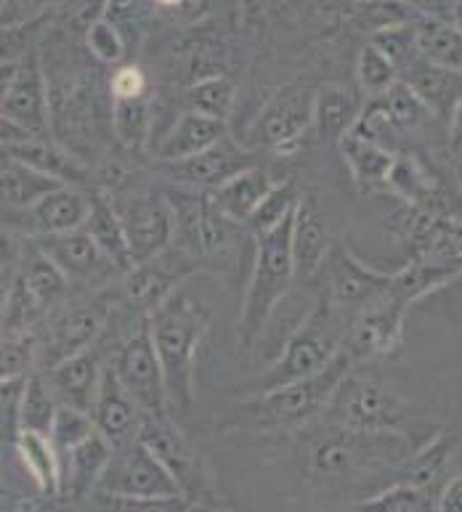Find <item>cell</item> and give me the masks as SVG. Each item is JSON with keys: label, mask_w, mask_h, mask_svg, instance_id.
Returning <instances> with one entry per match:
<instances>
[{"label": "cell", "mask_w": 462, "mask_h": 512, "mask_svg": "<svg viewBox=\"0 0 462 512\" xmlns=\"http://www.w3.org/2000/svg\"><path fill=\"white\" fill-rule=\"evenodd\" d=\"M417 446L401 433H367L330 425L303 438V465L319 481H383L399 478Z\"/></svg>", "instance_id": "obj_1"}, {"label": "cell", "mask_w": 462, "mask_h": 512, "mask_svg": "<svg viewBox=\"0 0 462 512\" xmlns=\"http://www.w3.org/2000/svg\"><path fill=\"white\" fill-rule=\"evenodd\" d=\"M348 353L340 351L335 359L311 377L263 393H247L224 420L221 430H239V433H285V430L306 428L324 414L332 393L340 380L354 369Z\"/></svg>", "instance_id": "obj_2"}, {"label": "cell", "mask_w": 462, "mask_h": 512, "mask_svg": "<svg viewBox=\"0 0 462 512\" xmlns=\"http://www.w3.org/2000/svg\"><path fill=\"white\" fill-rule=\"evenodd\" d=\"M147 324L165 369L170 404L189 412L194 401V364L208 335L210 311L178 290L147 316Z\"/></svg>", "instance_id": "obj_3"}, {"label": "cell", "mask_w": 462, "mask_h": 512, "mask_svg": "<svg viewBox=\"0 0 462 512\" xmlns=\"http://www.w3.org/2000/svg\"><path fill=\"white\" fill-rule=\"evenodd\" d=\"M322 417L338 428L401 433L415 446H423L417 433L428 422V417L415 404H409L401 393H396L391 385H385L378 377L354 372V369L340 380Z\"/></svg>", "instance_id": "obj_4"}, {"label": "cell", "mask_w": 462, "mask_h": 512, "mask_svg": "<svg viewBox=\"0 0 462 512\" xmlns=\"http://www.w3.org/2000/svg\"><path fill=\"white\" fill-rule=\"evenodd\" d=\"M293 221L295 215H290L274 229L253 234L255 263L250 282H247L245 300H242V311H239V343L245 348H250L261 337L277 303L295 282L293 247H290Z\"/></svg>", "instance_id": "obj_5"}, {"label": "cell", "mask_w": 462, "mask_h": 512, "mask_svg": "<svg viewBox=\"0 0 462 512\" xmlns=\"http://www.w3.org/2000/svg\"><path fill=\"white\" fill-rule=\"evenodd\" d=\"M348 324L351 319L346 316V311H340L335 303H330L327 295H322L316 300L314 311H308L301 327L290 335L279 359L274 361V367L255 380L250 393H263V390L279 388V385L295 383V380L322 372L343 348Z\"/></svg>", "instance_id": "obj_6"}, {"label": "cell", "mask_w": 462, "mask_h": 512, "mask_svg": "<svg viewBox=\"0 0 462 512\" xmlns=\"http://www.w3.org/2000/svg\"><path fill=\"white\" fill-rule=\"evenodd\" d=\"M314 88L285 85L271 96L247 128L245 146L255 152L290 154L314 128Z\"/></svg>", "instance_id": "obj_7"}, {"label": "cell", "mask_w": 462, "mask_h": 512, "mask_svg": "<svg viewBox=\"0 0 462 512\" xmlns=\"http://www.w3.org/2000/svg\"><path fill=\"white\" fill-rule=\"evenodd\" d=\"M168 199L173 207V245L200 258L218 260V253L229 245L239 223L221 213L210 192L176 184Z\"/></svg>", "instance_id": "obj_8"}, {"label": "cell", "mask_w": 462, "mask_h": 512, "mask_svg": "<svg viewBox=\"0 0 462 512\" xmlns=\"http://www.w3.org/2000/svg\"><path fill=\"white\" fill-rule=\"evenodd\" d=\"M205 271L216 274V260L200 258V255L189 253V250L170 245L160 255L136 263L123 276L125 298L141 316H149L173 292H178V284H184L186 279H192L197 274H205Z\"/></svg>", "instance_id": "obj_9"}, {"label": "cell", "mask_w": 462, "mask_h": 512, "mask_svg": "<svg viewBox=\"0 0 462 512\" xmlns=\"http://www.w3.org/2000/svg\"><path fill=\"white\" fill-rule=\"evenodd\" d=\"M157 497H184V491L176 478L168 473V467L154 457L144 441L115 451L107 473L96 489L99 499H157Z\"/></svg>", "instance_id": "obj_10"}, {"label": "cell", "mask_w": 462, "mask_h": 512, "mask_svg": "<svg viewBox=\"0 0 462 512\" xmlns=\"http://www.w3.org/2000/svg\"><path fill=\"white\" fill-rule=\"evenodd\" d=\"M120 199H112L123 218L128 245L136 263L149 260L173 245V207L165 192L152 186L120 189Z\"/></svg>", "instance_id": "obj_11"}, {"label": "cell", "mask_w": 462, "mask_h": 512, "mask_svg": "<svg viewBox=\"0 0 462 512\" xmlns=\"http://www.w3.org/2000/svg\"><path fill=\"white\" fill-rule=\"evenodd\" d=\"M112 369L120 377V383L131 390V396L147 414L168 412V383H165V369H162L160 353L154 348L152 332L144 321L136 332L125 337L120 348L112 356Z\"/></svg>", "instance_id": "obj_12"}, {"label": "cell", "mask_w": 462, "mask_h": 512, "mask_svg": "<svg viewBox=\"0 0 462 512\" xmlns=\"http://www.w3.org/2000/svg\"><path fill=\"white\" fill-rule=\"evenodd\" d=\"M141 441L152 449V454L168 467V473L176 478V483L194 505H205V494L210 491L205 462L192 446V441L181 433L170 414H147L144 428H141Z\"/></svg>", "instance_id": "obj_13"}, {"label": "cell", "mask_w": 462, "mask_h": 512, "mask_svg": "<svg viewBox=\"0 0 462 512\" xmlns=\"http://www.w3.org/2000/svg\"><path fill=\"white\" fill-rule=\"evenodd\" d=\"M91 213V192L85 186L64 184L24 210H3V226L14 237L38 239L83 229Z\"/></svg>", "instance_id": "obj_14"}, {"label": "cell", "mask_w": 462, "mask_h": 512, "mask_svg": "<svg viewBox=\"0 0 462 512\" xmlns=\"http://www.w3.org/2000/svg\"><path fill=\"white\" fill-rule=\"evenodd\" d=\"M407 311V306H401L399 300L383 292L372 303H367L362 311H356L351 324H348L340 351L348 353L354 364L388 359L399 351Z\"/></svg>", "instance_id": "obj_15"}, {"label": "cell", "mask_w": 462, "mask_h": 512, "mask_svg": "<svg viewBox=\"0 0 462 512\" xmlns=\"http://www.w3.org/2000/svg\"><path fill=\"white\" fill-rule=\"evenodd\" d=\"M0 115L16 128L27 130L30 136H54V107L48 96L43 64L35 51H27L19 62L14 80L3 88Z\"/></svg>", "instance_id": "obj_16"}, {"label": "cell", "mask_w": 462, "mask_h": 512, "mask_svg": "<svg viewBox=\"0 0 462 512\" xmlns=\"http://www.w3.org/2000/svg\"><path fill=\"white\" fill-rule=\"evenodd\" d=\"M109 321L107 303H72V306L56 308L54 319L48 321V327L40 335V359L38 369H51L59 361L70 359L75 353L88 351L93 340L101 335V329Z\"/></svg>", "instance_id": "obj_17"}, {"label": "cell", "mask_w": 462, "mask_h": 512, "mask_svg": "<svg viewBox=\"0 0 462 512\" xmlns=\"http://www.w3.org/2000/svg\"><path fill=\"white\" fill-rule=\"evenodd\" d=\"M261 165V152H255L250 146H239L229 136L221 138L216 146H210L205 152L184 157V160L160 162V173L178 186L186 189H200V192H213L229 178H234L242 170Z\"/></svg>", "instance_id": "obj_18"}, {"label": "cell", "mask_w": 462, "mask_h": 512, "mask_svg": "<svg viewBox=\"0 0 462 512\" xmlns=\"http://www.w3.org/2000/svg\"><path fill=\"white\" fill-rule=\"evenodd\" d=\"M396 234L407 247L409 260L462 268V218L425 213L407 205V213L396 221Z\"/></svg>", "instance_id": "obj_19"}, {"label": "cell", "mask_w": 462, "mask_h": 512, "mask_svg": "<svg viewBox=\"0 0 462 512\" xmlns=\"http://www.w3.org/2000/svg\"><path fill=\"white\" fill-rule=\"evenodd\" d=\"M322 268L327 298L346 314L348 311H354V314L362 311L367 303L383 295L388 282H391V274L367 266L343 242H332Z\"/></svg>", "instance_id": "obj_20"}, {"label": "cell", "mask_w": 462, "mask_h": 512, "mask_svg": "<svg viewBox=\"0 0 462 512\" xmlns=\"http://www.w3.org/2000/svg\"><path fill=\"white\" fill-rule=\"evenodd\" d=\"M388 192L409 207L425 210V213L436 215H460V197L447 186L444 176L433 168L431 162L417 154L401 152L396 154V165L388 178Z\"/></svg>", "instance_id": "obj_21"}, {"label": "cell", "mask_w": 462, "mask_h": 512, "mask_svg": "<svg viewBox=\"0 0 462 512\" xmlns=\"http://www.w3.org/2000/svg\"><path fill=\"white\" fill-rule=\"evenodd\" d=\"M433 123H441V120L425 107L423 99L404 80H399L388 91L370 96V99L364 101L362 117H359L354 130L378 141L380 130L412 133V130H425Z\"/></svg>", "instance_id": "obj_22"}, {"label": "cell", "mask_w": 462, "mask_h": 512, "mask_svg": "<svg viewBox=\"0 0 462 512\" xmlns=\"http://www.w3.org/2000/svg\"><path fill=\"white\" fill-rule=\"evenodd\" d=\"M35 242L62 266L64 274L70 276V282L83 284V287H104L112 279L123 276L112 266V260L101 253V247L93 242L85 226L77 231H67V234L38 237Z\"/></svg>", "instance_id": "obj_23"}, {"label": "cell", "mask_w": 462, "mask_h": 512, "mask_svg": "<svg viewBox=\"0 0 462 512\" xmlns=\"http://www.w3.org/2000/svg\"><path fill=\"white\" fill-rule=\"evenodd\" d=\"M144 417H147V412L131 396V390L120 383L112 364H107L99 401L93 406V420H96V428H99L101 436L115 446V451L125 449V446L139 441Z\"/></svg>", "instance_id": "obj_24"}, {"label": "cell", "mask_w": 462, "mask_h": 512, "mask_svg": "<svg viewBox=\"0 0 462 512\" xmlns=\"http://www.w3.org/2000/svg\"><path fill=\"white\" fill-rule=\"evenodd\" d=\"M16 279L22 282L24 292L30 295L40 314H51L62 306L72 284L62 266L35 239H27L22 245V255L16 263Z\"/></svg>", "instance_id": "obj_25"}, {"label": "cell", "mask_w": 462, "mask_h": 512, "mask_svg": "<svg viewBox=\"0 0 462 512\" xmlns=\"http://www.w3.org/2000/svg\"><path fill=\"white\" fill-rule=\"evenodd\" d=\"M104 369L107 364L88 348L70 359L59 361L56 367L43 369L48 385L54 388L56 398L67 406L83 409L93 414V406L99 401L101 383H104Z\"/></svg>", "instance_id": "obj_26"}, {"label": "cell", "mask_w": 462, "mask_h": 512, "mask_svg": "<svg viewBox=\"0 0 462 512\" xmlns=\"http://www.w3.org/2000/svg\"><path fill=\"white\" fill-rule=\"evenodd\" d=\"M3 154L19 162H27L32 168L48 173V176L59 178L62 184H91V173L85 168V162L77 154H72L67 146H62L59 141H51V138L30 136L22 138V141H11V144H3Z\"/></svg>", "instance_id": "obj_27"}, {"label": "cell", "mask_w": 462, "mask_h": 512, "mask_svg": "<svg viewBox=\"0 0 462 512\" xmlns=\"http://www.w3.org/2000/svg\"><path fill=\"white\" fill-rule=\"evenodd\" d=\"M401 80L423 99V104L447 123L455 115V109L462 101V72L460 69L439 67L428 59H417L412 67L401 75Z\"/></svg>", "instance_id": "obj_28"}, {"label": "cell", "mask_w": 462, "mask_h": 512, "mask_svg": "<svg viewBox=\"0 0 462 512\" xmlns=\"http://www.w3.org/2000/svg\"><path fill=\"white\" fill-rule=\"evenodd\" d=\"M290 247H293L295 279H311L322 271L332 242L314 197H303L295 210Z\"/></svg>", "instance_id": "obj_29"}, {"label": "cell", "mask_w": 462, "mask_h": 512, "mask_svg": "<svg viewBox=\"0 0 462 512\" xmlns=\"http://www.w3.org/2000/svg\"><path fill=\"white\" fill-rule=\"evenodd\" d=\"M221 138H226V123L216 120V117L200 115L186 109L178 115V120L168 128V133L162 136L154 154L160 162L184 160V157H194V154L205 152L210 146H216Z\"/></svg>", "instance_id": "obj_30"}, {"label": "cell", "mask_w": 462, "mask_h": 512, "mask_svg": "<svg viewBox=\"0 0 462 512\" xmlns=\"http://www.w3.org/2000/svg\"><path fill=\"white\" fill-rule=\"evenodd\" d=\"M115 457V446L101 436L99 430L85 438L83 444L62 459L64 494L72 499H83L99 489L101 478L107 473L109 462Z\"/></svg>", "instance_id": "obj_31"}, {"label": "cell", "mask_w": 462, "mask_h": 512, "mask_svg": "<svg viewBox=\"0 0 462 512\" xmlns=\"http://www.w3.org/2000/svg\"><path fill=\"white\" fill-rule=\"evenodd\" d=\"M338 149L343 160L348 162V170H351L359 189H364V192L388 189V178H391V170L396 165V152H391L388 146H383L375 138L356 133V130L340 138Z\"/></svg>", "instance_id": "obj_32"}, {"label": "cell", "mask_w": 462, "mask_h": 512, "mask_svg": "<svg viewBox=\"0 0 462 512\" xmlns=\"http://www.w3.org/2000/svg\"><path fill=\"white\" fill-rule=\"evenodd\" d=\"M282 178H277L266 165H253V168L242 170L234 178H229L226 184L213 189V199L221 207V213L231 218L234 223H250L253 213L258 210L266 194L279 184Z\"/></svg>", "instance_id": "obj_33"}, {"label": "cell", "mask_w": 462, "mask_h": 512, "mask_svg": "<svg viewBox=\"0 0 462 512\" xmlns=\"http://www.w3.org/2000/svg\"><path fill=\"white\" fill-rule=\"evenodd\" d=\"M362 93L343 85H322L314 96V133L322 141H335L351 133L362 117Z\"/></svg>", "instance_id": "obj_34"}, {"label": "cell", "mask_w": 462, "mask_h": 512, "mask_svg": "<svg viewBox=\"0 0 462 512\" xmlns=\"http://www.w3.org/2000/svg\"><path fill=\"white\" fill-rule=\"evenodd\" d=\"M85 231L91 234L93 242L101 247V253L112 260V266L120 274L125 276L136 266L123 218L117 213L112 197H107L104 192H91V213H88V221H85Z\"/></svg>", "instance_id": "obj_35"}, {"label": "cell", "mask_w": 462, "mask_h": 512, "mask_svg": "<svg viewBox=\"0 0 462 512\" xmlns=\"http://www.w3.org/2000/svg\"><path fill=\"white\" fill-rule=\"evenodd\" d=\"M14 449L43 497H59V494H64L62 457H59L54 438L46 436V433L22 430L16 436Z\"/></svg>", "instance_id": "obj_36"}, {"label": "cell", "mask_w": 462, "mask_h": 512, "mask_svg": "<svg viewBox=\"0 0 462 512\" xmlns=\"http://www.w3.org/2000/svg\"><path fill=\"white\" fill-rule=\"evenodd\" d=\"M460 276V266H444V263H431V260H409L407 266L393 271L385 292L399 300L401 306L412 308L415 303H420V300L433 295L439 287L455 282Z\"/></svg>", "instance_id": "obj_37"}, {"label": "cell", "mask_w": 462, "mask_h": 512, "mask_svg": "<svg viewBox=\"0 0 462 512\" xmlns=\"http://www.w3.org/2000/svg\"><path fill=\"white\" fill-rule=\"evenodd\" d=\"M59 186H64L59 178L48 176V173L32 168L27 162H19L3 154V165H0L3 210H24V207L35 205L46 194L56 192Z\"/></svg>", "instance_id": "obj_38"}, {"label": "cell", "mask_w": 462, "mask_h": 512, "mask_svg": "<svg viewBox=\"0 0 462 512\" xmlns=\"http://www.w3.org/2000/svg\"><path fill=\"white\" fill-rule=\"evenodd\" d=\"M417 46L428 62L462 72V30L452 19L423 14L417 19Z\"/></svg>", "instance_id": "obj_39"}, {"label": "cell", "mask_w": 462, "mask_h": 512, "mask_svg": "<svg viewBox=\"0 0 462 512\" xmlns=\"http://www.w3.org/2000/svg\"><path fill=\"white\" fill-rule=\"evenodd\" d=\"M59 406H62V401L56 398L54 388L48 385L46 375L40 369L32 372L27 377V385H24L22 412H19V433L22 430H32V433H46V436H51Z\"/></svg>", "instance_id": "obj_40"}, {"label": "cell", "mask_w": 462, "mask_h": 512, "mask_svg": "<svg viewBox=\"0 0 462 512\" xmlns=\"http://www.w3.org/2000/svg\"><path fill=\"white\" fill-rule=\"evenodd\" d=\"M356 510H388V512H425L439 510V499L433 497L431 491L417 486L412 481L396 478L388 486L378 489L372 497L356 499Z\"/></svg>", "instance_id": "obj_41"}, {"label": "cell", "mask_w": 462, "mask_h": 512, "mask_svg": "<svg viewBox=\"0 0 462 512\" xmlns=\"http://www.w3.org/2000/svg\"><path fill=\"white\" fill-rule=\"evenodd\" d=\"M112 130H115L123 149L141 152L147 146L149 130H152V101H149V96L112 101Z\"/></svg>", "instance_id": "obj_42"}, {"label": "cell", "mask_w": 462, "mask_h": 512, "mask_svg": "<svg viewBox=\"0 0 462 512\" xmlns=\"http://www.w3.org/2000/svg\"><path fill=\"white\" fill-rule=\"evenodd\" d=\"M234 96H237V88L231 83L229 77H202L200 83H194L189 91H186L184 101L186 109L192 112H200V115L216 117V120H224L231 115V107H234Z\"/></svg>", "instance_id": "obj_43"}, {"label": "cell", "mask_w": 462, "mask_h": 512, "mask_svg": "<svg viewBox=\"0 0 462 512\" xmlns=\"http://www.w3.org/2000/svg\"><path fill=\"white\" fill-rule=\"evenodd\" d=\"M303 194L298 192V184H295L293 178H282L269 194L263 199L258 210L250 218V231H269L274 226H279L282 221H287L290 215H295L298 205H301Z\"/></svg>", "instance_id": "obj_44"}, {"label": "cell", "mask_w": 462, "mask_h": 512, "mask_svg": "<svg viewBox=\"0 0 462 512\" xmlns=\"http://www.w3.org/2000/svg\"><path fill=\"white\" fill-rule=\"evenodd\" d=\"M401 75L396 64L380 51L375 43L362 46L359 56H356V85L359 91L367 96H378V93L388 91L393 83H399Z\"/></svg>", "instance_id": "obj_45"}, {"label": "cell", "mask_w": 462, "mask_h": 512, "mask_svg": "<svg viewBox=\"0 0 462 512\" xmlns=\"http://www.w3.org/2000/svg\"><path fill=\"white\" fill-rule=\"evenodd\" d=\"M40 335L35 329L3 335V367L0 377H22L38 372Z\"/></svg>", "instance_id": "obj_46"}, {"label": "cell", "mask_w": 462, "mask_h": 512, "mask_svg": "<svg viewBox=\"0 0 462 512\" xmlns=\"http://www.w3.org/2000/svg\"><path fill=\"white\" fill-rule=\"evenodd\" d=\"M372 43L383 51L396 69L399 75H404L417 59H423L420 54V46H417V22L409 24H396V27H385V30L375 32Z\"/></svg>", "instance_id": "obj_47"}, {"label": "cell", "mask_w": 462, "mask_h": 512, "mask_svg": "<svg viewBox=\"0 0 462 512\" xmlns=\"http://www.w3.org/2000/svg\"><path fill=\"white\" fill-rule=\"evenodd\" d=\"M85 46L91 51V56L99 64H107V67H115L125 59L128 54V38L125 32L117 27L112 19H99L93 22L88 30H85Z\"/></svg>", "instance_id": "obj_48"}, {"label": "cell", "mask_w": 462, "mask_h": 512, "mask_svg": "<svg viewBox=\"0 0 462 512\" xmlns=\"http://www.w3.org/2000/svg\"><path fill=\"white\" fill-rule=\"evenodd\" d=\"M96 420L93 414L83 412V409H75V406L62 404L59 406V414H56L54 430H51V438H54L56 449H59V457H67L77 444H83L85 438L96 433Z\"/></svg>", "instance_id": "obj_49"}, {"label": "cell", "mask_w": 462, "mask_h": 512, "mask_svg": "<svg viewBox=\"0 0 462 512\" xmlns=\"http://www.w3.org/2000/svg\"><path fill=\"white\" fill-rule=\"evenodd\" d=\"M27 377H0V393H3V438L8 446L16 444L19 436V412H22V396Z\"/></svg>", "instance_id": "obj_50"}, {"label": "cell", "mask_w": 462, "mask_h": 512, "mask_svg": "<svg viewBox=\"0 0 462 512\" xmlns=\"http://www.w3.org/2000/svg\"><path fill=\"white\" fill-rule=\"evenodd\" d=\"M109 93H112V101L144 99L147 96V75L136 64H123V67H117V72L109 80Z\"/></svg>", "instance_id": "obj_51"}, {"label": "cell", "mask_w": 462, "mask_h": 512, "mask_svg": "<svg viewBox=\"0 0 462 512\" xmlns=\"http://www.w3.org/2000/svg\"><path fill=\"white\" fill-rule=\"evenodd\" d=\"M107 3L109 0H59L62 16L70 24H83L85 30L93 22H99L107 16Z\"/></svg>", "instance_id": "obj_52"}, {"label": "cell", "mask_w": 462, "mask_h": 512, "mask_svg": "<svg viewBox=\"0 0 462 512\" xmlns=\"http://www.w3.org/2000/svg\"><path fill=\"white\" fill-rule=\"evenodd\" d=\"M54 3H59V0H3V16H8L14 11V19L6 24V30L11 24H14V27L27 24L32 16H38L43 8L54 6Z\"/></svg>", "instance_id": "obj_53"}, {"label": "cell", "mask_w": 462, "mask_h": 512, "mask_svg": "<svg viewBox=\"0 0 462 512\" xmlns=\"http://www.w3.org/2000/svg\"><path fill=\"white\" fill-rule=\"evenodd\" d=\"M144 6H147V0H109L107 19H112V22H115L117 27L125 32V27H128V24L139 19L141 11H144Z\"/></svg>", "instance_id": "obj_54"}, {"label": "cell", "mask_w": 462, "mask_h": 512, "mask_svg": "<svg viewBox=\"0 0 462 512\" xmlns=\"http://www.w3.org/2000/svg\"><path fill=\"white\" fill-rule=\"evenodd\" d=\"M439 510H444V512H462V473L452 475L447 486L441 489Z\"/></svg>", "instance_id": "obj_55"}, {"label": "cell", "mask_w": 462, "mask_h": 512, "mask_svg": "<svg viewBox=\"0 0 462 512\" xmlns=\"http://www.w3.org/2000/svg\"><path fill=\"white\" fill-rule=\"evenodd\" d=\"M449 152L460 157L462 154V101L460 107L455 109V115L449 120Z\"/></svg>", "instance_id": "obj_56"}, {"label": "cell", "mask_w": 462, "mask_h": 512, "mask_svg": "<svg viewBox=\"0 0 462 512\" xmlns=\"http://www.w3.org/2000/svg\"><path fill=\"white\" fill-rule=\"evenodd\" d=\"M452 22L462 30V0H455V3H452Z\"/></svg>", "instance_id": "obj_57"}, {"label": "cell", "mask_w": 462, "mask_h": 512, "mask_svg": "<svg viewBox=\"0 0 462 512\" xmlns=\"http://www.w3.org/2000/svg\"><path fill=\"white\" fill-rule=\"evenodd\" d=\"M157 6L162 8H178V6H184V0H154Z\"/></svg>", "instance_id": "obj_58"}, {"label": "cell", "mask_w": 462, "mask_h": 512, "mask_svg": "<svg viewBox=\"0 0 462 512\" xmlns=\"http://www.w3.org/2000/svg\"><path fill=\"white\" fill-rule=\"evenodd\" d=\"M455 178H457V189H460V194H462V160H457L455 162Z\"/></svg>", "instance_id": "obj_59"}]
</instances>
